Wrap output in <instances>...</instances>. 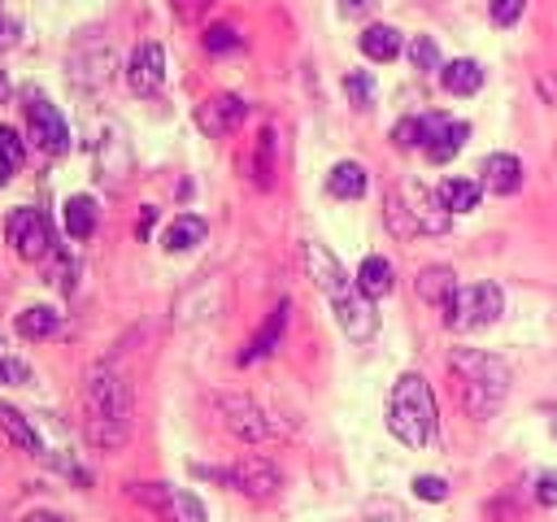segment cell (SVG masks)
Wrapping results in <instances>:
<instances>
[{"instance_id": "1", "label": "cell", "mask_w": 557, "mask_h": 522, "mask_svg": "<svg viewBox=\"0 0 557 522\" xmlns=\"http://www.w3.org/2000/svg\"><path fill=\"white\" fill-rule=\"evenodd\" d=\"M305 270H309V278H313V287L326 296V304H331L339 331H344L352 344L374 339V331H379V313H374L370 296L357 287V278L344 274V265L335 261V252H331L326 244H318V239L305 244Z\"/></svg>"}, {"instance_id": "2", "label": "cell", "mask_w": 557, "mask_h": 522, "mask_svg": "<svg viewBox=\"0 0 557 522\" xmlns=\"http://www.w3.org/2000/svg\"><path fill=\"white\" fill-rule=\"evenodd\" d=\"M131 383L113 361H96L83 378V431L96 448H122L131 439Z\"/></svg>"}, {"instance_id": "3", "label": "cell", "mask_w": 557, "mask_h": 522, "mask_svg": "<svg viewBox=\"0 0 557 522\" xmlns=\"http://www.w3.org/2000/svg\"><path fill=\"white\" fill-rule=\"evenodd\" d=\"M448 370L457 378V391H461V405H466L470 418L487 422L505 405V396H509V365L500 357H492L483 348H457L448 357Z\"/></svg>"}, {"instance_id": "4", "label": "cell", "mask_w": 557, "mask_h": 522, "mask_svg": "<svg viewBox=\"0 0 557 522\" xmlns=\"http://www.w3.org/2000/svg\"><path fill=\"white\" fill-rule=\"evenodd\" d=\"M387 431L405 444V448H426L440 431V413H435V396L431 383L422 374H400L387 400Z\"/></svg>"}, {"instance_id": "5", "label": "cell", "mask_w": 557, "mask_h": 522, "mask_svg": "<svg viewBox=\"0 0 557 522\" xmlns=\"http://www.w3.org/2000/svg\"><path fill=\"white\" fill-rule=\"evenodd\" d=\"M500 313H505V296H500V287H496V283H470V287H457V296L448 300V309H444V326L457 331V335H470V331L492 326Z\"/></svg>"}, {"instance_id": "6", "label": "cell", "mask_w": 557, "mask_h": 522, "mask_svg": "<svg viewBox=\"0 0 557 522\" xmlns=\"http://www.w3.org/2000/svg\"><path fill=\"white\" fill-rule=\"evenodd\" d=\"M213 405H218L222 426H226L235 439H244V444H270V439H278V422H274V418H270L252 396L222 391Z\"/></svg>"}, {"instance_id": "7", "label": "cell", "mask_w": 557, "mask_h": 522, "mask_svg": "<svg viewBox=\"0 0 557 522\" xmlns=\"http://www.w3.org/2000/svg\"><path fill=\"white\" fill-rule=\"evenodd\" d=\"M196 474H209V478H218V483H226V487H235L252 500H270L283 487V470L270 457H244L231 470H196Z\"/></svg>"}, {"instance_id": "8", "label": "cell", "mask_w": 557, "mask_h": 522, "mask_svg": "<svg viewBox=\"0 0 557 522\" xmlns=\"http://www.w3.org/2000/svg\"><path fill=\"white\" fill-rule=\"evenodd\" d=\"M131 496L139 505H148L161 522H209L196 492H183V487H170V483H131Z\"/></svg>"}, {"instance_id": "9", "label": "cell", "mask_w": 557, "mask_h": 522, "mask_svg": "<svg viewBox=\"0 0 557 522\" xmlns=\"http://www.w3.org/2000/svg\"><path fill=\"white\" fill-rule=\"evenodd\" d=\"M4 235L22 261H44L52 252V231H48V217L39 209H26V204L13 209L4 222Z\"/></svg>"}, {"instance_id": "10", "label": "cell", "mask_w": 557, "mask_h": 522, "mask_svg": "<svg viewBox=\"0 0 557 522\" xmlns=\"http://www.w3.org/2000/svg\"><path fill=\"white\" fill-rule=\"evenodd\" d=\"M26 126H30V139H35L44 152H52V157H61V152L70 148V126H65V117H61V109H57L52 100L35 96V100L26 104Z\"/></svg>"}, {"instance_id": "11", "label": "cell", "mask_w": 557, "mask_h": 522, "mask_svg": "<svg viewBox=\"0 0 557 522\" xmlns=\"http://www.w3.org/2000/svg\"><path fill=\"white\" fill-rule=\"evenodd\" d=\"M126 83H131L135 96L161 91V83H165V48L152 44V39L139 44V48L131 52V61H126Z\"/></svg>"}, {"instance_id": "12", "label": "cell", "mask_w": 557, "mask_h": 522, "mask_svg": "<svg viewBox=\"0 0 557 522\" xmlns=\"http://www.w3.org/2000/svg\"><path fill=\"white\" fill-rule=\"evenodd\" d=\"M400 196H405V204H409L418 231H426V235H444V231H448V217H453V213L444 209L440 191H426L422 183H405Z\"/></svg>"}, {"instance_id": "13", "label": "cell", "mask_w": 557, "mask_h": 522, "mask_svg": "<svg viewBox=\"0 0 557 522\" xmlns=\"http://www.w3.org/2000/svg\"><path fill=\"white\" fill-rule=\"evenodd\" d=\"M244 113H248V104L239 100V96H231V91H222V96H213V100H205L200 109H196V122H200V130L205 135H231L239 122H244Z\"/></svg>"}, {"instance_id": "14", "label": "cell", "mask_w": 557, "mask_h": 522, "mask_svg": "<svg viewBox=\"0 0 557 522\" xmlns=\"http://www.w3.org/2000/svg\"><path fill=\"white\" fill-rule=\"evenodd\" d=\"M466 135H470L466 122H457V117H431V135H426L422 152H426L435 165H444V161H453V157L461 152Z\"/></svg>"}, {"instance_id": "15", "label": "cell", "mask_w": 557, "mask_h": 522, "mask_svg": "<svg viewBox=\"0 0 557 522\" xmlns=\"http://www.w3.org/2000/svg\"><path fill=\"white\" fill-rule=\"evenodd\" d=\"M287 313H292V304L287 300H278L274 309H270V318L261 322V331L248 339V348L239 352V365H252V361H261V357H270L274 348H278V339H283V331H287Z\"/></svg>"}, {"instance_id": "16", "label": "cell", "mask_w": 557, "mask_h": 522, "mask_svg": "<svg viewBox=\"0 0 557 522\" xmlns=\"http://www.w3.org/2000/svg\"><path fill=\"white\" fill-rule=\"evenodd\" d=\"M492 196H513L522 187V161L513 152H492L483 161V178H479Z\"/></svg>"}, {"instance_id": "17", "label": "cell", "mask_w": 557, "mask_h": 522, "mask_svg": "<svg viewBox=\"0 0 557 522\" xmlns=\"http://www.w3.org/2000/svg\"><path fill=\"white\" fill-rule=\"evenodd\" d=\"M413 287H418V300H426L431 309H440V313H444V309H448V300L457 296V274H453L448 265H426V270L418 274V283H413Z\"/></svg>"}, {"instance_id": "18", "label": "cell", "mask_w": 557, "mask_h": 522, "mask_svg": "<svg viewBox=\"0 0 557 522\" xmlns=\"http://www.w3.org/2000/svg\"><path fill=\"white\" fill-rule=\"evenodd\" d=\"M0 431H4L22 452H30V457H39V452H44V439H39L35 422H30L26 413H17L13 405H4V400H0Z\"/></svg>"}, {"instance_id": "19", "label": "cell", "mask_w": 557, "mask_h": 522, "mask_svg": "<svg viewBox=\"0 0 557 522\" xmlns=\"http://www.w3.org/2000/svg\"><path fill=\"white\" fill-rule=\"evenodd\" d=\"M205 235H209L205 217H196V213H178V217H174V222L165 226L161 244H165V252H187V248L205 244Z\"/></svg>"}, {"instance_id": "20", "label": "cell", "mask_w": 557, "mask_h": 522, "mask_svg": "<svg viewBox=\"0 0 557 522\" xmlns=\"http://www.w3.org/2000/svg\"><path fill=\"white\" fill-rule=\"evenodd\" d=\"M440 83H444L453 96H474V91L483 87V65L470 61V57H457V61H448V65L440 70Z\"/></svg>"}, {"instance_id": "21", "label": "cell", "mask_w": 557, "mask_h": 522, "mask_svg": "<svg viewBox=\"0 0 557 522\" xmlns=\"http://www.w3.org/2000/svg\"><path fill=\"white\" fill-rule=\"evenodd\" d=\"M326 191H331L335 200H357V196H366V170H361L357 161H335L331 174H326Z\"/></svg>"}, {"instance_id": "22", "label": "cell", "mask_w": 557, "mask_h": 522, "mask_svg": "<svg viewBox=\"0 0 557 522\" xmlns=\"http://www.w3.org/2000/svg\"><path fill=\"white\" fill-rule=\"evenodd\" d=\"M357 44H361V52H366L370 61H392V57H400V30H396V26H383V22L366 26Z\"/></svg>"}, {"instance_id": "23", "label": "cell", "mask_w": 557, "mask_h": 522, "mask_svg": "<svg viewBox=\"0 0 557 522\" xmlns=\"http://www.w3.org/2000/svg\"><path fill=\"white\" fill-rule=\"evenodd\" d=\"M435 191H440V200H444L448 213H470V209H479L483 183H474V178H444Z\"/></svg>"}, {"instance_id": "24", "label": "cell", "mask_w": 557, "mask_h": 522, "mask_svg": "<svg viewBox=\"0 0 557 522\" xmlns=\"http://www.w3.org/2000/svg\"><path fill=\"white\" fill-rule=\"evenodd\" d=\"M57 326H61V313L48 309V304H30V309L17 313V335L22 339H48V335H57Z\"/></svg>"}, {"instance_id": "25", "label": "cell", "mask_w": 557, "mask_h": 522, "mask_svg": "<svg viewBox=\"0 0 557 522\" xmlns=\"http://www.w3.org/2000/svg\"><path fill=\"white\" fill-rule=\"evenodd\" d=\"M96 231V200L91 196H70L65 200V235L70 239H91Z\"/></svg>"}, {"instance_id": "26", "label": "cell", "mask_w": 557, "mask_h": 522, "mask_svg": "<svg viewBox=\"0 0 557 522\" xmlns=\"http://www.w3.org/2000/svg\"><path fill=\"white\" fill-rule=\"evenodd\" d=\"M357 287H361L370 300L387 296V291H392V261H387V257H366L361 270H357Z\"/></svg>"}, {"instance_id": "27", "label": "cell", "mask_w": 557, "mask_h": 522, "mask_svg": "<svg viewBox=\"0 0 557 522\" xmlns=\"http://www.w3.org/2000/svg\"><path fill=\"white\" fill-rule=\"evenodd\" d=\"M409 61H413V70H426V74H440V70H444L440 44H435L431 35H413V39H409Z\"/></svg>"}, {"instance_id": "28", "label": "cell", "mask_w": 557, "mask_h": 522, "mask_svg": "<svg viewBox=\"0 0 557 522\" xmlns=\"http://www.w3.org/2000/svg\"><path fill=\"white\" fill-rule=\"evenodd\" d=\"M426 135H431V117H400V122L392 126L396 148H422Z\"/></svg>"}, {"instance_id": "29", "label": "cell", "mask_w": 557, "mask_h": 522, "mask_svg": "<svg viewBox=\"0 0 557 522\" xmlns=\"http://www.w3.org/2000/svg\"><path fill=\"white\" fill-rule=\"evenodd\" d=\"M387 222H392L396 235H418V222H413V213H409V204H405L400 191L387 196Z\"/></svg>"}, {"instance_id": "30", "label": "cell", "mask_w": 557, "mask_h": 522, "mask_svg": "<svg viewBox=\"0 0 557 522\" xmlns=\"http://www.w3.org/2000/svg\"><path fill=\"white\" fill-rule=\"evenodd\" d=\"M22 157H26L22 135H17L13 126H0V161H4L9 170H22Z\"/></svg>"}, {"instance_id": "31", "label": "cell", "mask_w": 557, "mask_h": 522, "mask_svg": "<svg viewBox=\"0 0 557 522\" xmlns=\"http://www.w3.org/2000/svg\"><path fill=\"white\" fill-rule=\"evenodd\" d=\"M205 48H209V52H231V48H239V30L226 26V22H218V26L205 30Z\"/></svg>"}, {"instance_id": "32", "label": "cell", "mask_w": 557, "mask_h": 522, "mask_svg": "<svg viewBox=\"0 0 557 522\" xmlns=\"http://www.w3.org/2000/svg\"><path fill=\"white\" fill-rule=\"evenodd\" d=\"M522 9H527V0H487V13L496 26H513L522 17Z\"/></svg>"}, {"instance_id": "33", "label": "cell", "mask_w": 557, "mask_h": 522, "mask_svg": "<svg viewBox=\"0 0 557 522\" xmlns=\"http://www.w3.org/2000/svg\"><path fill=\"white\" fill-rule=\"evenodd\" d=\"M344 91L352 96L357 109H366V104L374 100V83H370V74H348V78H344Z\"/></svg>"}, {"instance_id": "34", "label": "cell", "mask_w": 557, "mask_h": 522, "mask_svg": "<svg viewBox=\"0 0 557 522\" xmlns=\"http://www.w3.org/2000/svg\"><path fill=\"white\" fill-rule=\"evenodd\" d=\"M413 496H418V500H444V496H448V483H444L440 474H418V478H413Z\"/></svg>"}, {"instance_id": "35", "label": "cell", "mask_w": 557, "mask_h": 522, "mask_svg": "<svg viewBox=\"0 0 557 522\" xmlns=\"http://www.w3.org/2000/svg\"><path fill=\"white\" fill-rule=\"evenodd\" d=\"M270 148H274V130H261V144H257V183L270 187Z\"/></svg>"}, {"instance_id": "36", "label": "cell", "mask_w": 557, "mask_h": 522, "mask_svg": "<svg viewBox=\"0 0 557 522\" xmlns=\"http://www.w3.org/2000/svg\"><path fill=\"white\" fill-rule=\"evenodd\" d=\"M535 500H540V505H548V509L557 505V474H553V470L535 474Z\"/></svg>"}, {"instance_id": "37", "label": "cell", "mask_w": 557, "mask_h": 522, "mask_svg": "<svg viewBox=\"0 0 557 522\" xmlns=\"http://www.w3.org/2000/svg\"><path fill=\"white\" fill-rule=\"evenodd\" d=\"M30 378V370L22 365V361H9V357H0V383H26Z\"/></svg>"}, {"instance_id": "38", "label": "cell", "mask_w": 557, "mask_h": 522, "mask_svg": "<svg viewBox=\"0 0 557 522\" xmlns=\"http://www.w3.org/2000/svg\"><path fill=\"white\" fill-rule=\"evenodd\" d=\"M339 9H344V13H366L370 0H339Z\"/></svg>"}, {"instance_id": "39", "label": "cell", "mask_w": 557, "mask_h": 522, "mask_svg": "<svg viewBox=\"0 0 557 522\" xmlns=\"http://www.w3.org/2000/svg\"><path fill=\"white\" fill-rule=\"evenodd\" d=\"M366 522H405V518H400V509H396V505H387V518H374V513H370Z\"/></svg>"}, {"instance_id": "40", "label": "cell", "mask_w": 557, "mask_h": 522, "mask_svg": "<svg viewBox=\"0 0 557 522\" xmlns=\"http://www.w3.org/2000/svg\"><path fill=\"white\" fill-rule=\"evenodd\" d=\"M152 217H157V209H144V217H139V235H148V231H152Z\"/></svg>"}, {"instance_id": "41", "label": "cell", "mask_w": 557, "mask_h": 522, "mask_svg": "<svg viewBox=\"0 0 557 522\" xmlns=\"http://www.w3.org/2000/svg\"><path fill=\"white\" fill-rule=\"evenodd\" d=\"M4 44H13V22L0 17V48H4Z\"/></svg>"}, {"instance_id": "42", "label": "cell", "mask_w": 557, "mask_h": 522, "mask_svg": "<svg viewBox=\"0 0 557 522\" xmlns=\"http://www.w3.org/2000/svg\"><path fill=\"white\" fill-rule=\"evenodd\" d=\"M26 522H61V518H57V513H48V509H39V513H30Z\"/></svg>"}, {"instance_id": "43", "label": "cell", "mask_w": 557, "mask_h": 522, "mask_svg": "<svg viewBox=\"0 0 557 522\" xmlns=\"http://www.w3.org/2000/svg\"><path fill=\"white\" fill-rule=\"evenodd\" d=\"M9 174H13V170H9V165H4V161H0V187H4V183H9Z\"/></svg>"}, {"instance_id": "44", "label": "cell", "mask_w": 557, "mask_h": 522, "mask_svg": "<svg viewBox=\"0 0 557 522\" xmlns=\"http://www.w3.org/2000/svg\"><path fill=\"white\" fill-rule=\"evenodd\" d=\"M0 357H4V335H0Z\"/></svg>"}, {"instance_id": "45", "label": "cell", "mask_w": 557, "mask_h": 522, "mask_svg": "<svg viewBox=\"0 0 557 522\" xmlns=\"http://www.w3.org/2000/svg\"><path fill=\"white\" fill-rule=\"evenodd\" d=\"M553 431H557V418H553Z\"/></svg>"}]
</instances>
